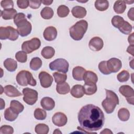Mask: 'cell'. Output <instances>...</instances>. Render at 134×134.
Returning <instances> with one entry per match:
<instances>
[{
	"mask_svg": "<svg viewBox=\"0 0 134 134\" xmlns=\"http://www.w3.org/2000/svg\"><path fill=\"white\" fill-rule=\"evenodd\" d=\"M49 68L52 71H57L59 72L66 73L69 70V64L64 59H57L49 63Z\"/></svg>",
	"mask_w": 134,
	"mask_h": 134,
	"instance_id": "8992f818",
	"label": "cell"
},
{
	"mask_svg": "<svg viewBox=\"0 0 134 134\" xmlns=\"http://www.w3.org/2000/svg\"><path fill=\"white\" fill-rule=\"evenodd\" d=\"M19 36L17 29L13 27H0V39L1 40L9 39L12 41L17 40Z\"/></svg>",
	"mask_w": 134,
	"mask_h": 134,
	"instance_id": "5b68a950",
	"label": "cell"
},
{
	"mask_svg": "<svg viewBox=\"0 0 134 134\" xmlns=\"http://www.w3.org/2000/svg\"><path fill=\"white\" fill-rule=\"evenodd\" d=\"M17 13V10L14 8L5 9L1 11V15L4 20H9L14 18Z\"/></svg>",
	"mask_w": 134,
	"mask_h": 134,
	"instance_id": "44dd1931",
	"label": "cell"
},
{
	"mask_svg": "<svg viewBox=\"0 0 134 134\" xmlns=\"http://www.w3.org/2000/svg\"><path fill=\"white\" fill-rule=\"evenodd\" d=\"M70 13V9L65 5H62L58 7L57 9V14L59 17L63 18L66 17Z\"/></svg>",
	"mask_w": 134,
	"mask_h": 134,
	"instance_id": "e575fe53",
	"label": "cell"
},
{
	"mask_svg": "<svg viewBox=\"0 0 134 134\" xmlns=\"http://www.w3.org/2000/svg\"><path fill=\"white\" fill-rule=\"evenodd\" d=\"M127 51L132 56L134 55L133 54V45H130L127 49Z\"/></svg>",
	"mask_w": 134,
	"mask_h": 134,
	"instance_id": "f907efd6",
	"label": "cell"
},
{
	"mask_svg": "<svg viewBox=\"0 0 134 134\" xmlns=\"http://www.w3.org/2000/svg\"><path fill=\"white\" fill-rule=\"evenodd\" d=\"M113 8L117 14H122L126 9V3L125 1H116L114 4Z\"/></svg>",
	"mask_w": 134,
	"mask_h": 134,
	"instance_id": "d4e9b609",
	"label": "cell"
},
{
	"mask_svg": "<svg viewBox=\"0 0 134 134\" xmlns=\"http://www.w3.org/2000/svg\"><path fill=\"white\" fill-rule=\"evenodd\" d=\"M133 32H132L131 35H130L128 38V41L130 45H133Z\"/></svg>",
	"mask_w": 134,
	"mask_h": 134,
	"instance_id": "681fc988",
	"label": "cell"
},
{
	"mask_svg": "<svg viewBox=\"0 0 134 134\" xmlns=\"http://www.w3.org/2000/svg\"><path fill=\"white\" fill-rule=\"evenodd\" d=\"M57 92L60 94H66L70 91V87L69 84L65 82L57 84Z\"/></svg>",
	"mask_w": 134,
	"mask_h": 134,
	"instance_id": "4316f807",
	"label": "cell"
},
{
	"mask_svg": "<svg viewBox=\"0 0 134 134\" xmlns=\"http://www.w3.org/2000/svg\"><path fill=\"white\" fill-rule=\"evenodd\" d=\"M107 66L111 73H116L121 68L122 63L119 59L112 58L107 61Z\"/></svg>",
	"mask_w": 134,
	"mask_h": 134,
	"instance_id": "8fae6325",
	"label": "cell"
},
{
	"mask_svg": "<svg viewBox=\"0 0 134 134\" xmlns=\"http://www.w3.org/2000/svg\"><path fill=\"white\" fill-rule=\"evenodd\" d=\"M42 64V61L39 58L35 57L30 61V68L32 70L37 71L41 68Z\"/></svg>",
	"mask_w": 134,
	"mask_h": 134,
	"instance_id": "d6a6232c",
	"label": "cell"
},
{
	"mask_svg": "<svg viewBox=\"0 0 134 134\" xmlns=\"http://www.w3.org/2000/svg\"><path fill=\"white\" fill-rule=\"evenodd\" d=\"M53 124L58 127H62L66 125L68 121L66 116L63 113L57 112L55 113L52 118Z\"/></svg>",
	"mask_w": 134,
	"mask_h": 134,
	"instance_id": "4fadbf2b",
	"label": "cell"
},
{
	"mask_svg": "<svg viewBox=\"0 0 134 134\" xmlns=\"http://www.w3.org/2000/svg\"><path fill=\"white\" fill-rule=\"evenodd\" d=\"M17 30L18 31L19 35L21 37H26L29 35L32 30V26L31 23L27 20H26L17 26Z\"/></svg>",
	"mask_w": 134,
	"mask_h": 134,
	"instance_id": "30bf717a",
	"label": "cell"
},
{
	"mask_svg": "<svg viewBox=\"0 0 134 134\" xmlns=\"http://www.w3.org/2000/svg\"><path fill=\"white\" fill-rule=\"evenodd\" d=\"M86 70L82 66H77L73 68L72 70V76L74 79L77 81L83 80V77Z\"/></svg>",
	"mask_w": 134,
	"mask_h": 134,
	"instance_id": "ac0fdd59",
	"label": "cell"
},
{
	"mask_svg": "<svg viewBox=\"0 0 134 134\" xmlns=\"http://www.w3.org/2000/svg\"><path fill=\"white\" fill-rule=\"evenodd\" d=\"M15 58L17 61L21 63H25L27 60V53L24 51H19L15 54Z\"/></svg>",
	"mask_w": 134,
	"mask_h": 134,
	"instance_id": "60d3db41",
	"label": "cell"
},
{
	"mask_svg": "<svg viewBox=\"0 0 134 134\" xmlns=\"http://www.w3.org/2000/svg\"><path fill=\"white\" fill-rule=\"evenodd\" d=\"M88 23L85 20H81L76 22L69 29L70 37L74 40H81L87 31Z\"/></svg>",
	"mask_w": 134,
	"mask_h": 134,
	"instance_id": "3957f363",
	"label": "cell"
},
{
	"mask_svg": "<svg viewBox=\"0 0 134 134\" xmlns=\"http://www.w3.org/2000/svg\"><path fill=\"white\" fill-rule=\"evenodd\" d=\"M118 117L122 121H127L130 117V113L127 108H121L118 111Z\"/></svg>",
	"mask_w": 134,
	"mask_h": 134,
	"instance_id": "1f68e13d",
	"label": "cell"
},
{
	"mask_svg": "<svg viewBox=\"0 0 134 134\" xmlns=\"http://www.w3.org/2000/svg\"><path fill=\"white\" fill-rule=\"evenodd\" d=\"M41 54L44 58L49 59L54 56L55 54V50L53 48L50 46H47L42 49Z\"/></svg>",
	"mask_w": 134,
	"mask_h": 134,
	"instance_id": "83f0119b",
	"label": "cell"
},
{
	"mask_svg": "<svg viewBox=\"0 0 134 134\" xmlns=\"http://www.w3.org/2000/svg\"><path fill=\"white\" fill-rule=\"evenodd\" d=\"M61 133V132L59 130V129H55V130L53 132V133Z\"/></svg>",
	"mask_w": 134,
	"mask_h": 134,
	"instance_id": "11a10c76",
	"label": "cell"
},
{
	"mask_svg": "<svg viewBox=\"0 0 134 134\" xmlns=\"http://www.w3.org/2000/svg\"><path fill=\"white\" fill-rule=\"evenodd\" d=\"M98 69L100 72L105 75H108L111 73L107 66V61H102L98 64Z\"/></svg>",
	"mask_w": 134,
	"mask_h": 134,
	"instance_id": "b9f144b4",
	"label": "cell"
},
{
	"mask_svg": "<svg viewBox=\"0 0 134 134\" xmlns=\"http://www.w3.org/2000/svg\"><path fill=\"white\" fill-rule=\"evenodd\" d=\"M27 20L25 15L23 13H19L16 14L14 18V22L15 24L17 26L20 23Z\"/></svg>",
	"mask_w": 134,
	"mask_h": 134,
	"instance_id": "7bdbcfd3",
	"label": "cell"
},
{
	"mask_svg": "<svg viewBox=\"0 0 134 134\" xmlns=\"http://www.w3.org/2000/svg\"><path fill=\"white\" fill-rule=\"evenodd\" d=\"M83 87L84 93L87 95H91L95 94L97 90L96 84L93 83H85Z\"/></svg>",
	"mask_w": 134,
	"mask_h": 134,
	"instance_id": "603a6c76",
	"label": "cell"
},
{
	"mask_svg": "<svg viewBox=\"0 0 134 134\" xmlns=\"http://www.w3.org/2000/svg\"><path fill=\"white\" fill-rule=\"evenodd\" d=\"M41 46V41L37 38H33L30 40L24 41L21 45V49L26 53H30L38 49Z\"/></svg>",
	"mask_w": 134,
	"mask_h": 134,
	"instance_id": "52a82bcc",
	"label": "cell"
},
{
	"mask_svg": "<svg viewBox=\"0 0 134 134\" xmlns=\"http://www.w3.org/2000/svg\"><path fill=\"white\" fill-rule=\"evenodd\" d=\"M119 92L126 97L129 104L132 105H133L134 91L131 86L127 85H122L119 87Z\"/></svg>",
	"mask_w": 134,
	"mask_h": 134,
	"instance_id": "9c48e42d",
	"label": "cell"
},
{
	"mask_svg": "<svg viewBox=\"0 0 134 134\" xmlns=\"http://www.w3.org/2000/svg\"><path fill=\"white\" fill-rule=\"evenodd\" d=\"M83 80L85 83H96L98 81V77L94 72L91 71H86L84 74Z\"/></svg>",
	"mask_w": 134,
	"mask_h": 134,
	"instance_id": "7402d4cb",
	"label": "cell"
},
{
	"mask_svg": "<svg viewBox=\"0 0 134 134\" xmlns=\"http://www.w3.org/2000/svg\"><path fill=\"white\" fill-rule=\"evenodd\" d=\"M112 133L113 132H112V131L110 130V129H107V128H106V129H104L102 131H101L100 132V133Z\"/></svg>",
	"mask_w": 134,
	"mask_h": 134,
	"instance_id": "f5cc1de1",
	"label": "cell"
},
{
	"mask_svg": "<svg viewBox=\"0 0 134 134\" xmlns=\"http://www.w3.org/2000/svg\"><path fill=\"white\" fill-rule=\"evenodd\" d=\"M125 1L126 3H128V4H131L133 3V1Z\"/></svg>",
	"mask_w": 134,
	"mask_h": 134,
	"instance_id": "9f6ffc18",
	"label": "cell"
},
{
	"mask_svg": "<svg viewBox=\"0 0 134 134\" xmlns=\"http://www.w3.org/2000/svg\"><path fill=\"white\" fill-rule=\"evenodd\" d=\"M130 77L129 73L126 70H122L117 75V79L120 82L127 81Z\"/></svg>",
	"mask_w": 134,
	"mask_h": 134,
	"instance_id": "ab89813d",
	"label": "cell"
},
{
	"mask_svg": "<svg viewBox=\"0 0 134 134\" xmlns=\"http://www.w3.org/2000/svg\"><path fill=\"white\" fill-rule=\"evenodd\" d=\"M95 7L98 10L105 11L109 7V2L107 0H97L95 2Z\"/></svg>",
	"mask_w": 134,
	"mask_h": 134,
	"instance_id": "f546056e",
	"label": "cell"
},
{
	"mask_svg": "<svg viewBox=\"0 0 134 134\" xmlns=\"http://www.w3.org/2000/svg\"><path fill=\"white\" fill-rule=\"evenodd\" d=\"M104 46L103 40L98 37H94L92 38L88 43L89 48L94 51H98L100 50Z\"/></svg>",
	"mask_w": 134,
	"mask_h": 134,
	"instance_id": "5bb4252c",
	"label": "cell"
},
{
	"mask_svg": "<svg viewBox=\"0 0 134 134\" xmlns=\"http://www.w3.org/2000/svg\"><path fill=\"white\" fill-rule=\"evenodd\" d=\"M106 98L102 102V105L107 114H111L114 111L117 105L119 104V99L117 94L113 91L105 89Z\"/></svg>",
	"mask_w": 134,
	"mask_h": 134,
	"instance_id": "7a4b0ae2",
	"label": "cell"
},
{
	"mask_svg": "<svg viewBox=\"0 0 134 134\" xmlns=\"http://www.w3.org/2000/svg\"><path fill=\"white\" fill-rule=\"evenodd\" d=\"M73 16L77 18H82L86 15V9L80 6H75L71 10Z\"/></svg>",
	"mask_w": 134,
	"mask_h": 134,
	"instance_id": "ffe728a7",
	"label": "cell"
},
{
	"mask_svg": "<svg viewBox=\"0 0 134 134\" xmlns=\"http://www.w3.org/2000/svg\"><path fill=\"white\" fill-rule=\"evenodd\" d=\"M1 109H3L4 107H5V102L4 101V100L2 98H1Z\"/></svg>",
	"mask_w": 134,
	"mask_h": 134,
	"instance_id": "db71d44e",
	"label": "cell"
},
{
	"mask_svg": "<svg viewBox=\"0 0 134 134\" xmlns=\"http://www.w3.org/2000/svg\"><path fill=\"white\" fill-rule=\"evenodd\" d=\"M16 81L19 85L25 86L29 84L35 86L37 84V82L33 77L32 74L28 71H20L16 75Z\"/></svg>",
	"mask_w": 134,
	"mask_h": 134,
	"instance_id": "277c9868",
	"label": "cell"
},
{
	"mask_svg": "<svg viewBox=\"0 0 134 134\" xmlns=\"http://www.w3.org/2000/svg\"><path fill=\"white\" fill-rule=\"evenodd\" d=\"M78 120L80 130L91 132L100 129L105 122V116L102 109L93 104H88L81 108L78 113Z\"/></svg>",
	"mask_w": 134,
	"mask_h": 134,
	"instance_id": "6da1fadb",
	"label": "cell"
},
{
	"mask_svg": "<svg viewBox=\"0 0 134 134\" xmlns=\"http://www.w3.org/2000/svg\"><path fill=\"white\" fill-rule=\"evenodd\" d=\"M40 104L44 109L49 111L52 110L55 106L54 100L49 97H44L42 98L41 100Z\"/></svg>",
	"mask_w": 134,
	"mask_h": 134,
	"instance_id": "e0dca14e",
	"label": "cell"
},
{
	"mask_svg": "<svg viewBox=\"0 0 134 134\" xmlns=\"http://www.w3.org/2000/svg\"><path fill=\"white\" fill-rule=\"evenodd\" d=\"M34 117L37 120H44L47 117V113L43 109L36 108L34 111Z\"/></svg>",
	"mask_w": 134,
	"mask_h": 134,
	"instance_id": "f35d334b",
	"label": "cell"
},
{
	"mask_svg": "<svg viewBox=\"0 0 134 134\" xmlns=\"http://www.w3.org/2000/svg\"><path fill=\"white\" fill-rule=\"evenodd\" d=\"M55 82L57 84L65 82L67 79V75L65 73H61L60 72H54L53 73Z\"/></svg>",
	"mask_w": 134,
	"mask_h": 134,
	"instance_id": "8d00e7d4",
	"label": "cell"
},
{
	"mask_svg": "<svg viewBox=\"0 0 134 134\" xmlns=\"http://www.w3.org/2000/svg\"><path fill=\"white\" fill-rule=\"evenodd\" d=\"M41 3L44 5H50L53 3V1H41Z\"/></svg>",
	"mask_w": 134,
	"mask_h": 134,
	"instance_id": "816d5d0a",
	"label": "cell"
},
{
	"mask_svg": "<svg viewBox=\"0 0 134 134\" xmlns=\"http://www.w3.org/2000/svg\"><path fill=\"white\" fill-rule=\"evenodd\" d=\"M4 66L8 71L14 72L17 68V63L13 59L7 58L4 62Z\"/></svg>",
	"mask_w": 134,
	"mask_h": 134,
	"instance_id": "cb8c5ba5",
	"label": "cell"
},
{
	"mask_svg": "<svg viewBox=\"0 0 134 134\" xmlns=\"http://www.w3.org/2000/svg\"><path fill=\"white\" fill-rule=\"evenodd\" d=\"M118 29L123 34L129 35L131 33V32L132 31V27L131 25V24H130V23H129L128 21L125 20L122 25L120 27H119L118 28Z\"/></svg>",
	"mask_w": 134,
	"mask_h": 134,
	"instance_id": "d590c367",
	"label": "cell"
},
{
	"mask_svg": "<svg viewBox=\"0 0 134 134\" xmlns=\"http://www.w3.org/2000/svg\"><path fill=\"white\" fill-rule=\"evenodd\" d=\"M49 130L48 126L44 124H38L35 127V132L38 134H47Z\"/></svg>",
	"mask_w": 134,
	"mask_h": 134,
	"instance_id": "836d02e7",
	"label": "cell"
},
{
	"mask_svg": "<svg viewBox=\"0 0 134 134\" xmlns=\"http://www.w3.org/2000/svg\"><path fill=\"white\" fill-rule=\"evenodd\" d=\"M14 132V129L8 125H3L0 128L1 134H12Z\"/></svg>",
	"mask_w": 134,
	"mask_h": 134,
	"instance_id": "ee69618b",
	"label": "cell"
},
{
	"mask_svg": "<svg viewBox=\"0 0 134 134\" xmlns=\"http://www.w3.org/2000/svg\"><path fill=\"white\" fill-rule=\"evenodd\" d=\"M43 36L47 41H53L57 38V30L54 27L49 26L44 29Z\"/></svg>",
	"mask_w": 134,
	"mask_h": 134,
	"instance_id": "9a60e30c",
	"label": "cell"
},
{
	"mask_svg": "<svg viewBox=\"0 0 134 134\" xmlns=\"http://www.w3.org/2000/svg\"><path fill=\"white\" fill-rule=\"evenodd\" d=\"M40 85L44 88L49 87L53 82V78L50 74L45 71H42L39 74Z\"/></svg>",
	"mask_w": 134,
	"mask_h": 134,
	"instance_id": "7c38bea8",
	"label": "cell"
},
{
	"mask_svg": "<svg viewBox=\"0 0 134 134\" xmlns=\"http://www.w3.org/2000/svg\"><path fill=\"white\" fill-rule=\"evenodd\" d=\"M4 93L8 97H15L22 95V94L14 86L7 85L4 87Z\"/></svg>",
	"mask_w": 134,
	"mask_h": 134,
	"instance_id": "2e32d148",
	"label": "cell"
},
{
	"mask_svg": "<svg viewBox=\"0 0 134 134\" xmlns=\"http://www.w3.org/2000/svg\"><path fill=\"white\" fill-rule=\"evenodd\" d=\"M125 20L120 16L115 15L111 19V24L114 27L117 28L120 27L124 24Z\"/></svg>",
	"mask_w": 134,
	"mask_h": 134,
	"instance_id": "74e56055",
	"label": "cell"
},
{
	"mask_svg": "<svg viewBox=\"0 0 134 134\" xmlns=\"http://www.w3.org/2000/svg\"><path fill=\"white\" fill-rule=\"evenodd\" d=\"M133 7H132L130 8V9L129 10L128 12V18L131 19L132 21H133L134 19V16H133Z\"/></svg>",
	"mask_w": 134,
	"mask_h": 134,
	"instance_id": "c3c4849f",
	"label": "cell"
},
{
	"mask_svg": "<svg viewBox=\"0 0 134 134\" xmlns=\"http://www.w3.org/2000/svg\"><path fill=\"white\" fill-rule=\"evenodd\" d=\"M71 95L75 98H81L85 94L83 86L82 85L76 84L74 85L70 91Z\"/></svg>",
	"mask_w": 134,
	"mask_h": 134,
	"instance_id": "d6986e66",
	"label": "cell"
},
{
	"mask_svg": "<svg viewBox=\"0 0 134 134\" xmlns=\"http://www.w3.org/2000/svg\"><path fill=\"white\" fill-rule=\"evenodd\" d=\"M54 14L53 9L49 7H44L40 12V15L43 19H51Z\"/></svg>",
	"mask_w": 134,
	"mask_h": 134,
	"instance_id": "4dcf8cb0",
	"label": "cell"
},
{
	"mask_svg": "<svg viewBox=\"0 0 134 134\" xmlns=\"http://www.w3.org/2000/svg\"><path fill=\"white\" fill-rule=\"evenodd\" d=\"M17 4L19 8L21 9H26L29 6V1L18 0L17 1Z\"/></svg>",
	"mask_w": 134,
	"mask_h": 134,
	"instance_id": "7dc6e473",
	"label": "cell"
},
{
	"mask_svg": "<svg viewBox=\"0 0 134 134\" xmlns=\"http://www.w3.org/2000/svg\"><path fill=\"white\" fill-rule=\"evenodd\" d=\"M10 108L15 113L19 114L23 111L24 106L18 100H12L10 103Z\"/></svg>",
	"mask_w": 134,
	"mask_h": 134,
	"instance_id": "484cf974",
	"label": "cell"
},
{
	"mask_svg": "<svg viewBox=\"0 0 134 134\" xmlns=\"http://www.w3.org/2000/svg\"><path fill=\"white\" fill-rule=\"evenodd\" d=\"M23 94L24 95L23 100L28 105H34L38 99V94L35 90L28 87L24 88L23 90Z\"/></svg>",
	"mask_w": 134,
	"mask_h": 134,
	"instance_id": "ba28073f",
	"label": "cell"
},
{
	"mask_svg": "<svg viewBox=\"0 0 134 134\" xmlns=\"http://www.w3.org/2000/svg\"><path fill=\"white\" fill-rule=\"evenodd\" d=\"M4 118L6 120L9 121H13L16 119L18 117V114L13 111L10 108H7L4 111Z\"/></svg>",
	"mask_w": 134,
	"mask_h": 134,
	"instance_id": "f1b7e54d",
	"label": "cell"
},
{
	"mask_svg": "<svg viewBox=\"0 0 134 134\" xmlns=\"http://www.w3.org/2000/svg\"><path fill=\"white\" fill-rule=\"evenodd\" d=\"M1 5L4 9L13 8L14 2L11 0H3L1 2Z\"/></svg>",
	"mask_w": 134,
	"mask_h": 134,
	"instance_id": "f6af8a7d",
	"label": "cell"
},
{
	"mask_svg": "<svg viewBox=\"0 0 134 134\" xmlns=\"http://www.w3.org/2000/svg\"><path fill=\"white\" fill-rule=\"evenodd\" d=\"M41 4V1H39V0L29 1V6L32 9L38 8L40 6Z\"/></svg>",
	"mask_w": 134,
	"mask_h": 134,
	"instance_id": "bcb514c9",
	"label": "cell"
}]
</instances>
